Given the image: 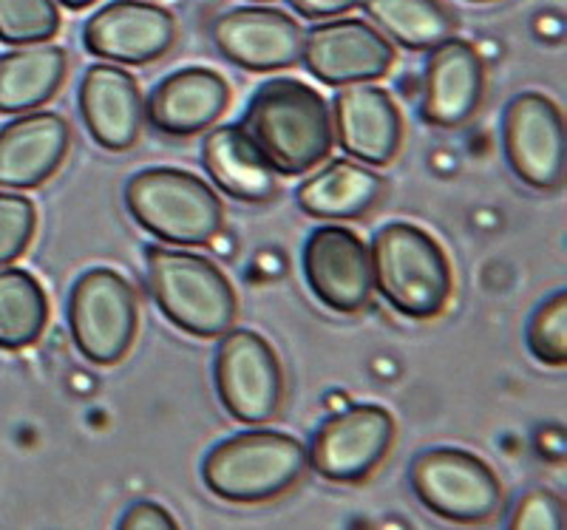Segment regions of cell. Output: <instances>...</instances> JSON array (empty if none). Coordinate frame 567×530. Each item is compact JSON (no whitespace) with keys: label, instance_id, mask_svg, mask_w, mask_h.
I'll use <instances>...</instances> for the list:
<instances>
[{"label":"cell","instance_id":"cell-23","mask_svg":"<svg viewBox=\"0 0 567 530\" xmlns=\"http://www.w3.org/2000/svg\"><path fill=\"white\" fill-rule=\"evenodd\" d=\"M361 7L386 38L412 52H432L457 32V18L443 0H361Z\"/></svg>","mask_w":567,"mask_h":530},{"label":"cell","instance_id":"cell-17","mask_svg":"<svg viewBox=\"0 0 567 530\" xmlns=\"http://www.w3.org/2000/svg\"><path fill=\"white\" fill-rule=\"evenodd\" d=\"M80 114L100 148L114 154L131 150L140 143L145 125L140 83L120 65H91L80 83Z\"/></svg>","mask_w":567,"mask_h":530},{"label":"cell","instance_id":"cell-27","mask_svg":"<svg viewBox=\"0 0 567 530\" xmlns=\"http://www.w3.org/2000/svg\"><path fill=\"white\" fill-rule=\"evenodd\" d=\"M38 230V210L29 196L0 190V270L27 252Z\"/></svg>","mask_w":567,"mask_h":530},{"label":"cell","instance_id":"cell-10","mask_svg":"<svg viewBox=\"0 0 567 530\" xmlns=\"http://www.w3.org/2000/svg\"><path fill=\"white\" fill-rule=\"evenodd\" d=\"M503 145L511 170L528 188L550 194L565 185V114L550 97L539 91L516 94L505 108Z\"/></svg>","mask_w":567,"mask_h":530},{"label":"cell","instance_id":"cell-2","mask_svg":"<svg viewBox=\"0 0 567 530\" xmlns=\"http://www.w3.org/2000/svg\"><path fill=\"white\" fill-rule=\"evenodd\" d=\"M369 259L374 290L392 310L412 321L443 315L454 292V270L432 233L409 221H392L374 233Z\"/></svg>","mask_w":567,"mask_h":530},{"label":"cell","instance_id":"cell-20","mask_svg":"<svg viewBox=\"0 0 567 530\" xmlns=\"http://www.w3.org/2000/svg\"><path fill=\"white\" fill-rule=\"evenodd\" d=\"M202 165L213 185L245 205H261L278 194V174L241 123L210 128L202 139Z\"/></svg>","mask_w":567,"mask_h":530},{"label":"cell","instance_id":"cell-32","mask_svg":"<svg viewBox=\"0 0 567 530\" xmlns=\"http://www.w3.org/2000/svg\"><path fill=\"white\" fill-rule=\"evenodd\" d=\"M474 3H485V0H474Z\"/></svg>","mask_w":567,"mask_h":530},{"label":"cell","instance_id":"cell-9","mask_svg":"<svg viewBox=\"0 0 567 530\" xmlns=\"http://www.w3.org/2000/svg\"><path fill=\"white\" fill-rule=\"evenodd\" d=\"M392 412L374 403H354L332 414L310 443V468L329 482H363L383 466L394 446Z\"/></svg>","mask_w":567,"mask_h":530},{"label":"cell","instance_id":"cell-7","mask_svg":"<svg viewBox=\"0 0 567 530\" xmlns=\"http://www.w3.org/2000/svg\"><path fill=\"white\" fill-rule=\"evenodd\" d=\"M412 488L437 517L457 524H483L503 508V482L477 454L429 448L412 463Z\"/></svg>","mask_w":567,"mask_h":530},{"label":"cell","instance_id":"cell-13","mask_svg":"<svg viewBox=\"0 0 567 530\" xmlns=\"http://www.w3.org/2000/svg\"><path fill=\"white\" fill-rule=\"evenodd\" d=\"M89 54L120 65H148L174 49L176 18L148 0H114L83 29Z\"/></svg>","mask_w":567,"mask_h":530},{"label":"cell","instance_id":"cell-1","mask_svg":"<svg viewBox=\"0 0 567 530\" xmlns=\"http://www.w3.org/2000/svg\"><path fill=\"white\" fill-rule=\"evenodd\" d=\"M241 128L278 176H301L327 163L336 145L327 100L301 80L265 83L247 103Z\"/></svg>","mask_w":567,"mask_h":530},{"label":"cell","instance_id":"cell-15","mask_svg":"<svg viewBox=\"0 0 567 530\" xmlns=\"http://www.w3.org/2000/svg\"><path fill=\"white\" fill-rule=\"evenodd\" d=\"M332 131L352 159L389 168L403 145V114L386 89L374 83L343 85L332 100Z\"/></svg>","mask_w":567,"mask_h":530},{"label":"cell","instance_id":"cell-12","mask_svg":"<svg viewBox=\"0 0 567 530\" xmlns=\"http://www.w3.org/2000/svg\"><path fill=\"white\" fill-rule=\"evenodd\" d=\"M303 276L312 295L341 315L367 310L374 295L369 245L341 225L312 230L303 245Z\"/></svg>","mask_w":567,"mask_h":530},{"label":"cell","instance_id":"cell-33","mask_svg":"<svg viewBox=\"0 0 567 530\" xmlns=\"http://www.w3.org/2000/svg\"><path fill=\"white\" fill-rule=\"evenodd\" d=\"M256 3H267V0H256Z\"/></svg>","mask_w":567,"mask_h":530},{"label":"cell","instance_id":"cell-14","mask_svg":"<svg viewBox=\"0 0 567 530\" xmlns=\"http://www.w3.org/2000/svg\"><path fill=\"white\" fill-rule=\"evenodd\" d=\"M210 34L221 58L247 72H281L301 60L303 29L281 9H230L216 18Z\"/></svg>","mask_w":567,"mask_h":530},{"label":"cell","instance_id":"cell-11","mask_svg":"<svg viewBox=\"0 0 567 530\" xmlns=\"http://www.w3.org/2000/svg\"><path fill=\"white\" fill-rule=\"evenodd\" d=\"M307 72L332 89L374 83L392 72L398 52L392 40L361 18H338L303 34Z\"/></svg>","mask_w":567,"mask_h":530},{"label":"cell","instance_id":"cell-5","mask_svg":"<svg viewBox=\"0 0 567 530\" xmlns=\"http://www.w3.org/2000/svg\"><path fill=\"white\" fill-rule=\"evenodd\" d=\"M125 207L142 230L174 247H205L225 225V205L202 176L145 168L125 185Z\"/></svg>","mask_w":567,"mask_h":530},{"label":"cell","instance_id":"cell-24","mask_svg":"<svg viewBox=\"0 0 567 530\" xmlns=\"http://www.w3.org/2000/svg\"><path fill=\"white\" fill-rule=\"evenodd\" d=\"M49 324V298L29 270H0V350L20 352L40 341Z\"/></svg>","mask_w":567,"mask_h":530},{"label":"cell","instance_id":"cell-31","mask_svg":"<svg viewBox=\"0 0 567 530\" xmlns=\"http://www.w3.org/2000/svg\"><path fill=\"white\" fill-rule=\"evenodd\" d=\"M65 9H71V12H80V9H89L91 3H97V0H60Z\"/></svg>","mask_w":567,"mask_h":530},{"label":"cell","instance_id":"cell-3","mask_svg":"<svg viewBox=\"0 0 567 530\" xmlns=\"http://www.w3.org/2000/svg\"><path fill=\"white\" fill-rule=\"evenodd\" d=\"M307 448L284 432L233 434L202 463L207 491L225 502L258 505L290 493L307 474Z\"/></svg>","mask_w":567,"mask_h":530},{"label":"cell","instance_id":"cell-26","mask_svg":"<svg viewBox=\"0 0 567 530\" xmlns=\"http://www.w3.org/2000/svg\"><path fill=\"white\" fill-rule=\"evenodd\" d=\"M528 350L545 366H565L567 363V295L556 292L528 324Z\"/></svg>","mask_w":567,"mask_h":530},{"label":"cell","instance_id":"cell-19","mask_svg":"<svg viewBox=\"0 0 567 530\" xmlns=\"http://www.w3.org/2000/svg\"><path fill=\"white\" fill-rule=\"evenodd\" d=\"M230 105V85L213 69H179L168 74L145 103L151 128L165 136H194L213 128Z\"/></svg>","mask_w":567,"mask_h":530},{"label":"cell","instance_id":"cell-6","mask_svg":"<svg viewBox=\"0 0 567 530\" xmlns=\"http://www.w3.org/2000/svg\"><path fill=\"white\" fill-rule=\"evenodd\" d=\"M69 326L85 361L97 366L123 361L140 330V301L131 281L111 267L83 272L69 298Z\"/></svg>","mask_w":567,"mask_h":530},{"label":"cell","instance_id":"cell-25","mask_svg":"<svg viewBox=\"0 0 567 530\" xmlns=\"http://www.w3.org/2000/svg\"><path fill=\"white\" fill-rule=\"evenodd\" d=\"M58 32V0H0V40L3 43H49Z\"/></svg>","mask_w":567,"mask_h":530},{"label":"cell","instance_id":"cell-21","mask_svg":"<svg viewBox=\"0 0 567 530\" xmlns=\"http://www.w3.org/2000/svg\"><path fill=\"white\" fill-rule=\"evenodd\" d=\"M386 194V179L374 168L352 159H332L310 170L298 185L296 201L303 214L321 221L363 219Z\"/></svg>","mask_w":567,"mask_h":530},{"label":"cell","instance_id":"cell-30","mask_svg":"<svg viewBox=\"0 0 567 530\" xmlns=\"http://www.w3.org/2000/svg\"><path fill=\"white\" fill-rule=\"evenodd\" d=\"M290 7L307 20H327L352 12L354 7H361V0H290Z\"/></svg>","mask_w":567,"mask_h":530},{"label":"cell","instance_id":"cell-22","mask_svg":"<svg viewBox=\"0 0 567 530\" xmlns=\"http://www.w3.org/2000/svg\"><path fill=\"white\" fill-rule=\"evenodd\" d=\"M69 54L54 43L20 45L0 54V114H27L63 89Z\"/></svg>","mask_w":567,"mask_h":530},{"label":"cell","instance_id":"cell-18","mask_svg":"<svg viewBox=\"0 0 567 530\" xmlns=\"http://www.w3.org/2000/svg\"><path fill=\"white\" fill-rule=\"evenodd\" d=\"M71 148V128L54 111H32L0 128V188L32 190L52 179Z\"/></svg>","mask_w":567,"mask_h":530},{"label":"cell","instance_id":"cell-29","mask_svg":"<svg viewBox=\"0 0 567 530\" xmlns=\"http://www.w3.org/2000/svg\"><path fill=\"white\" fill-rule=\"evenodd\" d=\"M116 530H179V522L174 519V513L168 508H162L159 502H151V499H142L134 502L128 511L120 519V528Z\"/></svg>","mask_w":567,"mask_h":530},{"label":"cell","instance_id":"cell-8","mask_svg":"<svg viewBox=\"0 0 567 530\" xmlns=\"http://www.w3.org/2000/svg\"><path fill=\"white\" fill-rule=\"evenodd\" d=\"M216 392L233 420L265 426L281 412L284 368L265 335L252 330H230L216 350Z\"/></svg>","mask_w":567,"mask_h":530},{"label":"cell","instance_id":"cell-16","mask_svg":"<svg viewBox=\"0 0 567 530\" xmlns=\"http://www.w3.org/2000/svg\"><path fill=\"white\" fill-rule=\"evenodd\" d=\"M485 97V63L468 40L434 45L423 72L420 114L432 128L454 131L474 119Z\"/></svg>","mask_w":567,"mask_h":530},{"label":"cell","instance_id":"cell-28","mask_svg":"<svg viewBox=\"0 0 567 530\" xmlns=\"http://www.w3.org/2000/svg\"><path fill=\"white\" fill-rule=\"evenodd\" d=\"M508 530H565V505L548 488H530L516 502Z\"/></svg>","mask_w":567,"mask_h":530},{"label":"cell","instance_id":"cell-4","mask_svg":"<svg viewBox=\"0 0 567 530\" xmlns=\"http://www.w3.org/2000/svg\"><path fill=\"white\" fill-rule=\"evenodd\" d=\"M148 284L156 306L176 330L194 337H221L239 318V295L221 267L174 247H148Z\"/></svg>","mask_w":567,"mask_h":530}]
</instances>
